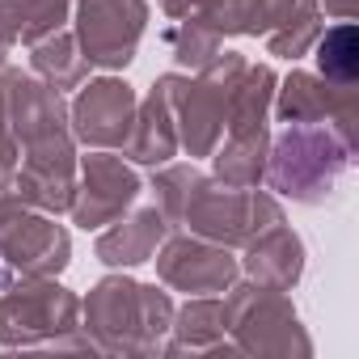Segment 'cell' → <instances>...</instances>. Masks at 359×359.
Here are the masks:
<instances>
[{
    "label": "cell",
    "mask_w": 359,
    "mask_h": 359,
    "mask_svg": "<svg viewBox=\"0 0 359 359\" xmlns=\"http://www.w3.org/2000/svg\"><path fill=\"white\" fill-rule=\"evenodd\" d=\"M144 22H148L144 0H81L85 60L89 64H106V68L127 64Z\"/></svg>",
    "instance_id": "6da1fadb"
},
{
    "label": "cell",
    "mask_w": 359,
    "mask_h": 359,
    "mask_svg": "<svg viewBox=\"0 0 359 359\" xmlns=\"http://www.w3.org/2000/svg\"><path fill=\"white\" fill-rule=\"evenodd\" d=\"M135 97L123 81H97L76 102V131L89 144H123L131 131Z\"/></svg>",
    "instance_id": "7a4b0ae2"
},
{
    "label": "cell",
    "mask_w": 359,
    "mask_h": 359,
    "mask_svg": "<svg viewBox=\"0 0 359 359\" xmlns=\"http://www.w3.org/2000/svg\"><path fill=\"white\" fill-rule=\"evenodd\" d=\"M135 191L140 187H135L131 169H123L114 156H89L85 161V199L76 203V220L85 229L106 224L135 199Z\"/></svg>",
    "instance_id": "3957f363"
},
{
    "label": "cell",
    "mask_w": 359,
    "mask_h": 359,
    "mask_svg": "<svg viewBox=\"0 0 359 359\" xmlns=\"http://www.w3.org/2000/svg\"><path fill=\"white\" fill-rule=\"evenodd\" d=\"M161 275L177 287H220L233 275V262L216 250L203 245H187V241H173L161 258Z\"/></svg>",
    "instance_id": "277c9868"
},
{
    "label": "cell",
    "mask_w": 359,
    "mask_h": 359,
    "mask_svg": "<svg viewBox=\"0 0 359 359\" xmlns=\"http://www.w3.org/2000/svg\"><path fill=\"white\" fill-rule=\"evenodd\" d=\"M18 224H22V229L5 237V254H9L13 262L26 258V266L39 271V275L60 271L64 258H68V237H64L55 224H47V220H18Z\"/></svg>",
    "instance_id": "5b68a950"
},
{
    "label": "cell",
    "mask_w": 359,
    "mask_h": 359,
    "mask_svg": "<svg viewBox=\"0 0 359 359\" xmlns=\"http://www.w3.org/2000/svg\"><path fill=\"white\" fill-rule=\"evenodd\" d=\"M161 233H165V220H161L156 212H140L135 220H127V224H118L114 233H106V237L97 241V254H102V262L131 266V262H144V258L152 254V245L161 241Z\"/></svg>",
    "instance_id": "8992f818"
},
{
    "label": "cell",
    "mask_w": 359,
    "mask_h": 359,
    "mask_svg": "<svg viewBox=\"0 0 359 359\" xmlns=\"http://www.w3.org/2000/svg\"><path fill=\"white\" fill-rule=\"evenodd\" d=\"M68 0H0V34L34 43L64 22Z\"/></svg>",
    "instance_id": "52a82bcc"
},
{
    "label": "cell",
    "mask_w": 359,
    "mask_h": 359,
    "mask_svg": "<svg viewBox=\"0 0 359 359\" xmlns=\"http://www.w3.org/2000/svg\"><path fill=\"white\" fill-rule=\"evenodd\" d=\"M140 135L131 140V156L144 161V165H156L173 152V131H169V118H165V93H152L148 97V110L140 118Z\"/></svg>",
    "instance_id": "ba28073f"
},
{
    "label": "cell",
    "mask_w": 359,
    "mask_h": 359,
    "mask_svg": "<svg viewBox=\"0 0 359 359\" xmlns=\"http://www.w3.org/2000/svg\"><path fill=\"white\" fill-rule=\"evenodd\" d=\"M34 68H39V72H47V76L55 81V89H64V85H76V81L85 76V60L76 55L72 39L43 43V47L34 51Z\"/></svg>",
    "instance_id": "9c48e42d"
},
{
    "label": "cell",
    "mask_w": 359,
    "mask_h": 359,
    "mask_svg": "<svg viewBox=\"0 0 359 359\" xmlns=\"http://www.w3.org/2000/svg\"><path fill=\"white\" fill-rule=\"evenodd\" d=\"M165 9L169 13H182V0H165Z\"/></svg>",
    "instance_id": "30bf717a"
}]
</instances>
